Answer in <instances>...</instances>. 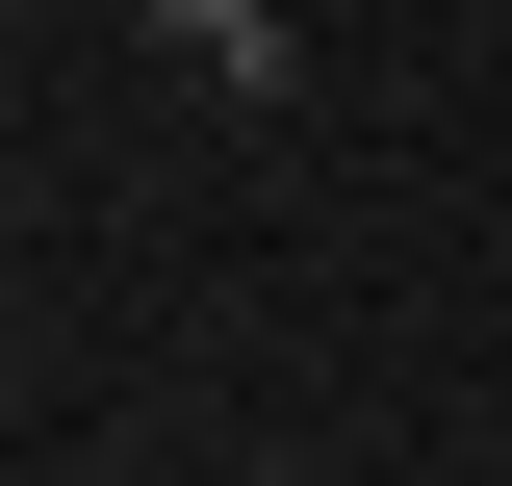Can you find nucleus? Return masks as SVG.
<instances>
[{
	"label": "nucleus",
	"mask_w": 512,
	"mask_h": 486,
	"mask_svg": "<svg viewBox=\"0 0 512 486\" xmlns=\"http://www.w3.org/2000/svg\"><path fill=\"white\" fill-rule=\"evenodd\" d=\"M128 26H180V52H231V77H282V0H128Z\"/></svg>",
	"instance_id": "obj_1"
}]
</instances>
